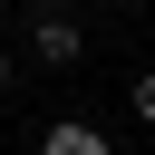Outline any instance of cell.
<instances>
[{"label": "cell", "mask_w": 155, "mask_h": 155, "mask_svg": "<svg viewBox=\"0 0 155 155\" xmlns=\"http://www.w3.org/2000/svg\"><path fill=\"white\" fill-rule=\"evenodd\" d=\"M29 58H39V68H78V58H87V29H78L68 10H39V19H29Z\"/></svg>", "instance_id": "1"}, {"label": "cell", "mask_w": 155, "mask_h": 155, "mask_svg": "<svg viewBox=\"0 0 155 155\" xmlns=\"http://www.w3.org/2000/svg\"><path fill=\"white\" fill-rule=\"evenodd\" d=\"M39 155H107V136H97L87 116H58V126L39 136Z\"/></svg>", "instance_id": "2"}, {"label": "cell", "mask_w": 155, "mask_h": 155, "mask_svg": "<svg viewBox=\"0 0 155 155\" xmlns=\"http://www.w3.org/2000/svg\"><path fill=\"white\" fill-rule=\"evenodd\" d=\"M136 116H145V126H155V68H145V78H136Z\"/></svg>", "instance_id": "3"}, {"label": "cell", "mask_w": 155, "mask_h": 155, "mask_svg": "<svg viewBox=\"0 0 155 155\" xmlns=\"http://www.w3.org/2000/svg\"><path fill=\"white\" fill-rule=\"evenodd\" d=\"M0 87H10V48H0Z\"/></svg>", "instance_id": "4"}, {"label": "cell", "mask_w": 155, "mask_h": 155, "mask_svg": "<svg viewBox=\"0 0 155 155\" xmlns=\"http://www.w3.org/2000/svg\"><path fill=\"white\" fill-rule=\"evenodd\" d=\"M29 10H68V0H29Z\"/></svg>", "instance_id": "5"}, {"label": "cell", "mask_w": 155, "mask_h": 155, "mask_svg": "<svg viewBox=\"0 0 155 155\" xmlns=\"http://www.w3.org/2000/svg\"><path fill=\"white\" fill-rule=\"evenodd\" d=\"M126 10H145V0H126Z\"/></svg>", "instance_id": "6"}]
</instances>
